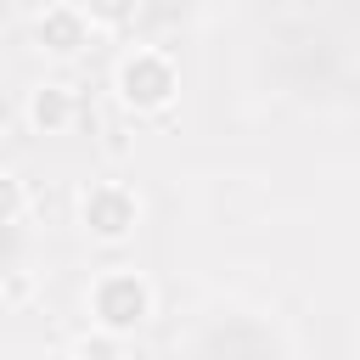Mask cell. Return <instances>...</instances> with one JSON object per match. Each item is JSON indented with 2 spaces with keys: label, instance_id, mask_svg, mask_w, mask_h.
Listing matches in <instances>:
<instances>
[{
  "label": "cell",
  "instance_id": "cell-1",
  "mask_svg": "<svg viewBox=\"0 0 360 360\" xmlns=\"http://www.w3.org/2000/svg\"><path fill=\"white\" fill-rule=\"evenodd\" d=\"M90 309H96V326H101L107 338H124V332H135V326L152 315V287H146L135 270H112V276L96 281Z\"/></svg>",
  "mask_w": 360,
  "mask_h": 360
},
{
  "label": "cell",
  "instance_id": "cell-2",
  "mask_svg": "<svg viewBox=\"0 0 360 360\" xmlns=\"http://www.w3.org/2000/svg\"><path fill=\"white\" fill-rule=\"evenodd\" d=\"M180 79H174V62L163 51H129L118 62V96L135 107V112H163L174 101Z\"/></svg>",
  "mask_w": 360,
  "mask_h": 360
},
{
  "label": "cell",
  "instance_id": "cell-3",
  "mask_svg": "<svg viewBox=\"0 0 360 360\" xmlns=\"http://www.w3.org/2000/svg\"><path fill=\"white\" fill-rule=\"evenodd\" d=\"M79 214H84V231H90V236H101V242H124V236L135 231V219H141V202H135L129 186L101 180V186L84 191Z\"/></svg>",
  "mask_w": 360,
  "mask_h": 360
},
{
  "label": "cell",
  "instance_id": "cell-4",
  "mask_svg": "<svg viewBox=\"0 0 360 360\" xmlns=\"http://www.w3.org/2000/svg\"><path fill=\"white\" fill-rule=\"evenodd\" d=\"M84 39H90V22H84L79 6H68V0H62V6H45V17H39V45H45V51L79 56Z\"/></svg>",
  "mask_w": 360,
  "mask_h": 360
},
{
  "label": "cell",
  "instance_id": "cell-5",
  "mask_svg": "<svg viewBox=\"0 0 360 360\" xmlns=\"http://www.w3.org/2000/svg\"><path fill=\"white\" fill-rule=\"evenodd\" d=\"M73 112H79V101H73L68 84H39L34 101H28V118H34V129H45V135H62V129L73 124Z\"/></svg>",
  "mask_w": 360,
  "mask_h": 360
},
{
  "label": "cell",
  "instance_id": "cell-6",
  "mask_svg": "<svg viewBox=\"0 0 360 360\" xmlns=\"http://www.w3.org/2000/svg\"><path fill=\"white\" fill-rule=\"evenodd\" d=\"M79 11H84V22H96V28H124V22L135 17V0H79Z\"/></svg>",
  "mask_w": 360,
  "mask_h": 360
},
{
  "label": "cell",
  "instance_id": "cell-7",
  "mask_svg": "<svg viewBox=\"0 0 360 360\" xmlns=\"http://www.w3.org/2000/svg\"><path fill=\"white\" fill-rule=\"evenodd\" d=\"M22 208H28V197H22L17 174H0V225H11V219H17Z\"/></svg>",
  "mask_w": 360,
  "mask_h": 360
},
{
  "label": "cell",
  "instance_id": "cell-8",
  "mask_svg": "<svg viewBox=\"0 0 360 360\" xmlns=\"http://www.w3.org/2000/svg\"><path fill=\"white\" fill-rule=\"evenodd\" d=\"M79 360H118V349H112V338H107V332H101V338H96V343H90V338H84V343H79Z\"/></svg>",
  "mask_w": 360,
  "mask_h": 360
}]
</instances>
